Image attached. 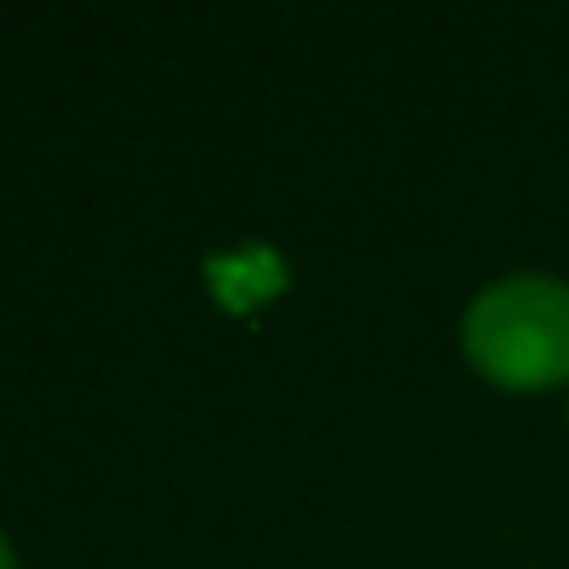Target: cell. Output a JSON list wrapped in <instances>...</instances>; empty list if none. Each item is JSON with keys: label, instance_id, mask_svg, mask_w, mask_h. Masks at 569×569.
<instances>
[{"label": "cell", "instance_id": "7a4b0ae2", "mask_svg": "<svg viewBox=\"0 0 569 569\" xmlns=\"http://www.w3.org/2000/svg\"><path fill=\"white\" fill-rule=\"evenodd\" d=\"M0 569H18V558H12V547H7V536H0Z\"/></svg>", "mask_w": 569, "mask_h": 569}, {"label": "cell", "instance_id": "6da1fadb", "mask_svg": "<svg viewBox=\"0 0 569 569\" xmlns=\"http://www.w3.org/2000/svg\"><path fill=\"white\" fill-rule=\"evenodd\" d=\"M463 358L502 391H552L569 380V284L508 273L469 302Z\"/></svg>", "mask_w": 569, "mask_h": 569}]
</instances>
